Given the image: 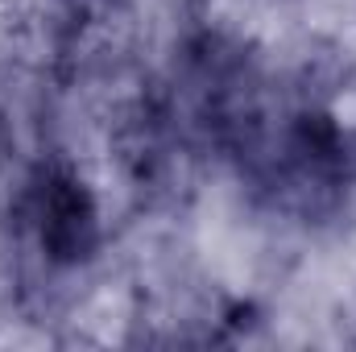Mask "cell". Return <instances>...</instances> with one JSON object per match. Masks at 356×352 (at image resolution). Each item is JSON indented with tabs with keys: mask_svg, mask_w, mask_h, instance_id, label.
<instances>
[{
	"mask_svg": "<svg viewBox=\"0 0 356 352\" xmlns=\"http://www.w3.org/2000/svg\"><path fill=\"white\" fill-rule=\"evenodd\" d=\"M38 249L54 265H83L99 249V211L88 182L71 170H42L29 195Z\"/></svg>",
	"mask_w": 356,
	"mask_h": 352,
	"instance_id": "1",
	"label": "cell"
}]
</instances>
